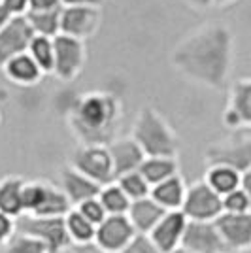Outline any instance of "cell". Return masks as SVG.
Returning <instances> with one entry per match:
<instances>
[{
	"instance_id": "cell-1",
	"label": "cell",
	"mask_w": 251,
	"mask_h": 253,
	"mask_svg": "<svg viewBox=\"0 0 251 253\" xmlns=\"http://www.w3.org/2000/svg\"><path fill=\"white\" fill-rule=\"evenodd\" d=\"M172 66L193 84L223 91L234 66V34L223 23L200 25L176 43Z\"/></svg>"
},
{
	"instance_id": "cell-2",
	"label": "cell",
	"mask_w": 251,
	"mask_h": 253,
	"mask_svg": "<svg viewBox=\"0 0 251 253\" xmlns=\"http://www.w3.org/2000/svg\"><path fill=\"white\" fill-rule=\"evenodd\" d=\"M121 121V100L108 91L82 93L66 112L68 128L80 146H110L119 138Z\"/></svg>"
},
{
	"instance_id": "cell-3",
	"label": "cell",
	"mask_w": 251,
	"mask_h": 253,
	"mask_svg": "<svg viewBox=\"0 0 251 253\" xmlns=\"http://www.w3.org/2000/svg\"><path fill=\"white\" fill-rule=\"evenodd\" d=\"M130 136L138 142L146 157H178V132L168 123L167 117L153 106L140 108Z\"/></svg>"
},
{
	"instance_id": "cell-4",
	"label": "cell",
	"mask_w": 251,
	"mask_h": 253,
	"mask_svg": "<svg viewBox=\"0 0 251 253\" xmlns=\"http://www.w3.org/2000/svg\"><path fill=\"white\" fill-rule=\"evenodd\" d=\"M72 208L59 185L47 179H27L23 189V215L64 217Z\"/></svg>"
},
{
	"instance_id": "cell-5",
	"label": "cell",
	"mask_w": 251,
	"mask_h": 253,
	"mask_svg": "<svg viewBox=\"0 0 251 253\" xmlns=\"http://www.w3.org/2000/svg\"><path fill=\"white\" fill-rule=\"evenodd\" d=\"M204 161L208 165H225L236 172L251 170V134L232 132L230 136L209 144L204 151Z\"/></svg>"
},
{
	"instance_id": "cell-6",
	"label": "cell",
	"mask_w": 251,
	"mask_h": 253,
	"mask_svg": "<svg viewBox=\"0 0 251 253\" xmlns=\"http://www.w3.org/2000/svg\"><path fill=\"white\" fill-rule=\"evenodd\" d=\"M17 232L29 234L40 240L49 253H64L72 248V240L66 231L64 217H36L21 215L17 219Z\"/></svg>"
},
{
	"instance_id": "cell-7",
	"label": "cell",
	"mask_w": 251,
	"mask_h": 253,
	"mask_svg": "<svg viewBox=\"0 0 251 253\" xmlns=\"http://www.w3.org/2000/svg\"><path fill=\"white\" fill-rule=\"evenodd\" d=\"M68 165L102 187L115 181L114 163H112L108 146H80L78 144L76 149L70 153Z\"/></svg>"
},
{
	"instance_id": "cell-8",
	"label": "cell",
	"mask_w": 251,
	"mask_h": 253,
	"mask_svg": "<svg viewBox=\"0 0 251 253\" xmlns=\"http://www.w3.org/2000/svg\"><path fill=\"white\" fill-rule=\"evenodd\" d=\"M181 211L189 221H217L223 213V197H219L204 179H199L187 185Z\"/></svg>"
},
{
	"instance_id": "cell-9",
	"label": "cell",
	"mask_w": 251,
	"mask_h": 253,
	"mask_svg": "<svg viewBox=\"0 0 251 253\" xmlns=\"http://www.w3.org/2000/svg\"><path fill=\"white\" fill-rule=\"evenodd\" d=\"M53 43H55L53 76L61 82H74L84 72V66L87 63L85 42L66 34H59L53 38Z\"/></svg>"
},
{
	"instance_id": "cell-10",
	"label": "cell",
	"mask_w": 251,
	"mask_h": 253,
	"mask_svg": "<svg viewBox=\"0 0 251 253\" xmlns=\"http://www.w3.org/2000/svg\"><path fill=\"white\" fill-rule=\"evenodd\" d=\"M223 125L232 132L251 130V78L236 80L229 87L227 106L223 110Z\"/></svg>"
},
{
	"instance_id": "cell-11",
	"label": "cell",
	"mask_w": 251,
	"mask_h": 253,
	"mask_svg": "<svg viewBox=\"0 0 251 253\" xmlns=\"http://www.w3.org/2000/svg\"><path fill=\"white\" fill-rule=\"evenodd\" d=\"M102 25V8L98 6H63L61 10V34L78 40L96 36Z\"/></svg>"
},
{
	"instance_id": "cell-12",
	"label": "cell",
	"mask_w": 251,
	"mask_h": 253,
	"mask_svg": "<svg viewBox=\"0 0 251 253\" xmlns=\"http://www.w3.org/2000/svg\"><path fill=\"white\" fill-rule=\"evenodd\" d=\"M136 234L128 215H108L96 227L94 246L106 253H123Z\"/></svg>"
},
{
	"instance_id": "cell-13",
	"label": "cell",
	"mask_w": 251,
	"mask_h": 253,
	"mask_svg": "<svg viewBox=\"0 0 251 253\" xmlns=\"http://www.w3.org/2000/svg\"><path fill=\"white\" fill-rule=\"evenodd\" d=\"M181 248L191 253H229L215 221H189Z\"/></svg>"
},
{
	"instance_id": "cell-14",
	"label": "cell",
	"mask_w": 251,
	"mask_h": 253,
	"mask_svg": "<svg viewBox=\"0 0 251 253\" xmlns=\"http://www.w3.org/2000/svg\"><path fill=\"white\" fill-rule=\"evenodd\" d=\"M229 253L251 252V211L250 213H221L215 221Z\"/></svg>"
},
{
	"instance_id": "cell-15",
	"label": "cell",
	"mask_w": 251,
	"mask_h": 253,
	"mask_svg": "<svg viewBox=\"0 0 251 253\" xmlns=\"http://www.w3.org/2000/svg\"><path fill=\"white\" fill-rule=\"evenodd\" d=\"M32 38L34 32L27 17H11V21L0 31V68L10 59L29 51Z\"/></svg>"
},
{
	"instance_id": "cell-16",
	"label": "cell",
	"mask_w": 251,
	"mask_h": 253,
	"mask_svg": "<svg viewBox=\"0 0 251 253\" xmlns=\"http://www.w3.org/2000/svg\"><path fill=\"white\" fill-rule=\"evenodd\" d=\"M189 219L183 215L181 210L167 211L163 215V219L155 225V229L149 232V238L155 242L159 250L163 253H170L174 250L181 248L183 242V234L187 229Z\"/></svg>"
},
{
	"instance_id": "cell-17",
	"label": "cell",
	"mask_w": 251,
	"mask_h": 253,
	"mask_svg": "<svg viewBox=\"0 0 251 253\" xmlns=\"http://www.w3.org/2000/svg\"><path fill=\"white\" fill-rule=\"evenodd\" d=\"M59 187L63 189V193L66 195V199L70 201L74 208L80 206L82 202L89 201V199L98 197V193L102 189V185H98L96 181L84 176L82 172L72 169L70 165L63 167L59 172Z\"/></svg>"
},
{
	"instance_id": "cell-18",
	"label": "cell",
	"mask_w": 251,
	"mask_h": 253,
	"mask_svg": "<svg viewBox=\"0 0 251 253\" xmlns=\"http://www.w3.org/2000/svg\"><path fill=\"white\" fill-rule=\"evenodd\" d=\"M112 163H114L115 179L119 176H125L128 172L140 170L142 163L146 161V153L138 146V142L132 136L115 138L114 142L108 146Z\"/></svg>"
},
{
	"instance_id": "cell-19",
	"label": "cell",
	"mask_w": 251,
	"mask_h": 253,
	"mask_svg": "<svg viewBox=\"0 0 251 253\" xmlns=\"http://www.w3.org/2000/svg\"><path fill=\"white\" fill-rule=\"evenodd\" d=\"M0 70L4 72V76L11 84L19 85V87H34V85L40 84L43 78L40 66L34 63V59L29 53H21V55L10 59Z\"/></svg>"
},
{
	"instance_id": "cell-20",
	"label": "cell",
	"mask_w": 251,
	"mask_h": 253,
	"mask_svg": "<svg viewBox=\"0 0 251 253\" xmlns=\"http://www.w3.org/2000/svg\"><path fill=\"white\" fill-rule=\"evenodd\" d=\"M185 195H187V183H185V179L181 178V174L172 176V178L153 185L151 193H149V197L157 202L165 211L181 210Z\"/></svg>"
},
{
	"instance_id": "cell-21",
	"label": "cell",
	"mask_w": 251,
	"mask_h": 253,
	"mask_svg": "<svg viewBox=\"0 0 251 253\" xmlns=\"http://www.w3.org/2000/svg\"><path fill=\"white\" fill-rule=\"evenodd\" d=\"M167 211L159 206L157 202L153 201L151 197L142 199V201H134L128 208V219L132 223V227L136 229L138 234H149V232L155 229L163 215Z\"/></svg>"
},
{
	"instance_id": "cell-22",
	"label": "cell",
	"mask_w": 251,
	"mask_h": 253,
	"mask_svg": "<svg viewBox=\"0 0 251 253\" xmlns=\"http://www.w3.org/2000/svg\"><path fill=\"white\" fill-rule=\"evenodd\" d=\"M27 179L21 176H4L0 178V211L10 215L13 219H19L23 210V189Z\"/></svg>"
},
{
	"instance_id": "cell-23",
	"label": "cell",
	"mask_w": 251,
	"mask_h": 253,
	"mask_svg": "<svg viewBox=\"0 0 251 253\" xmlns=\"http://www.w3.org/2000/svg\"><path fill=\"white\" fill-rule=\"evenodd\" d=\"M204 181L219 197H225L232 191L240 189L242 174L236 172L234 169H230V167H225V165H208L206 174H204Z\"/></svg>"
},
{
	"instance_id": "cell-24",
	"label": "cell",
	"mask_w": 251,
	"mask_h": 253,
	"mask_svg": "<svg viewBox=\"0 0 251 253\" xmlns=\"http://www.w3.org/2000/svg\"><path fill=\"white\" fill-rule=\"evenodd\" d=\"M140 174L153 187L172 176H178L179 161L178 157H146V161L140 167Z\"/></svg>"
},
{
	"instance_id": "cell-25",
	"label": "cell",
	"mask_w": 251,
	"mask_h": 253,
	"mask_svg": "<svg viewBox=\"0 0 251 253\" xmlns=\"http://www.w3.org/2000/svg\"><path fill=\"white\" fill-rule=\"evenodd\" d=\"M64 223H66V231H68V236L72 240V246H91V244H94L96 227L91 221H87L76 208H72L64 215Z\"/></svg>"
},
{
	"instance_id": "cell-26",
	"label": "cell",
	"mask_w": 251,
	"mask_h": 253,
	"mask_svg": "<svg viewBox=\"0 0 251 253\" xmlns=\"http://www.w3.org/2000/svg\"><path fill=\"white\" fill-rule=\"evenodd\" d=\"M61 10L29 11L25 17L31 25L34 36H47V38L59 36L61 34Z\"/></svg>"
},
{
	"instance_id": "cell-27",
	"label": "cell",
	"mask_w": 251,
	"mask_h": 253,
	"mask_svg": "<svg viewBox=\"0 0 251 253\" xmlns=\"http://www.w3.org/2000/svg\"><path fill=\"white\" fill-rule=\"evenodd\" d=\"M98 201L102 202L108 215H126L130 208V199L125 195V191L119 187L117 181H112L104 185L98 193Z\"/></svg>"
},
{
	"instance_id": "cell-28",
	"label": "cell",
	"mask_w": 251,
	"mask_h": 253,
	"mask_svg": "<svg viewBox=\"0 0 251 253\" xmlns=\"http://www.w3.org/2000/svg\"><path fill=\"white\" fill-rule=\"evenodd\" d=\"M29 55L34 59V63L40 66L43 76L53 74V66H55V43L53 38L47 36H34L29 45Z\"/></svg>"
},
{
	"instance_id": "cell-29",
	"label": "cell",
	"mask_w": 251,
	"mask_h": 253,
	"mask_svg": "<svg viewBox=\"0 0 251 253\" xmlns=\"http://www.w3.org/2000/svg\"><path fill=\"white\" fill-rule=\"evenodd\" d=\"M115 181L119 183L121 189L125 191V195L130 199V202L147 199L149 193H151V185H149L147 179L140 174V170H136V172H128V174H125V176H119Z\"/></svg>"
},
{
	"instance_id": "cell-30",
	"label": "cell",
	"mask_w": 251,
	"mask_h": 253,
	"mask_svg": "<svg viewBox=\"0 0 251 253\" xmlns=\"http://www.w3.org/2000/svg\"><path fill=\"white\" fill-rule=\"evenodd\" d=\"M0 253H49V252H47V248L40 240L32 238L29 234H23V232H15L10 238V242L0 250Z\"/></svg>"
},
{
	"instance_id": "cell-31",
	"label": "cell",
	"mask_w": 251,
	"mask_h": 253,
	"mask_svg": "<svg viewBox=\"0 0 251 253\" xmlns=\"http://www.w3.org/2000/svg\"><path fill=\"white\" fill-rule=\"evenodd\" d=\"M250 211L251 201L242 187L223 197V213H250Z\"/></svg>"
},
{
	"instance_id": "cell-32",
	"label": "cell",
	"mask_w": 251,
	"mask_h": 253,
	"mask_svg": "<svg viewBox=\"0 0 251 253\" xmlns=\"http://www.w3.org/2000/svg\"><path fill=\"white\" fill-rule=\"evenodd\" d=\"M76 210L80 211V213L84 215L87 221L93 223L94 227H98V225H100V223L108 217V213H106L102 202L98 201V197H94V199H89V201L82 202L80 206H76Z\"/></svg>"
},
{
	"instance_id": "cell-33",
	"label": "cell",
	"mask_w": 251,
	"mask_h": 253,
	"mask_svg": "<svg viewBox=\"0 0 251 253\" xmlns=\"http://www.w3.org/2000/svg\"><path fill=\"white\" fill-rule=\"evenodd\" d=\"M123 253H163V252L149 238V234H136L132 238V242L123 250Z\"/></svg>"
},
{
	"instance_id": "cell-34",
	"label": "cell",
	"mask_w": 251,
	"mask_h": 253,
	"mask_svg": "<svg viewBox=\"0 0 251 253\" xmlns=\"http://www.w3.org/2000/svg\"><path fill=\"white\" fill-rule=\"evenodd\" d=\"M17 219H13L10 215L0 211V250L10 242V238L17 232Z\"/></svg>"
},
{
	"instance_id": "cell-35",
	"label": "cell",
	"mask_w": 251,
	"mask_h": 253,
	"mask_svg": "<svg viewBox=\"0 0 251 253\" xmlns=\"http://www.w3.org/2000/svg\"><path fill=\"white\" fill-rule=\"evenodd\" d=\"M2 6L11 13V17H23L29 13V0H2Z\"/></svg>"
},
{
	"instance_id": "cell-36",
	"label": "cell",
	"mask_w": 251,
	"mask_h": 253,
	"mask_svg": "<svg viewBox=\"0 0 251 253\" xmlns=\"http://www.w3.org/2000/svg\"><path fill=\"white\" fill-rule=\"evenodd\" d=\"M61 0H29V11H53L61 10Z\"/></svg>"
},
{
	"instance_id": "cell-37",
	"label": "cell",
	"mask_w": 251,
	"mask_h": 253,
	"mask_svg": "<svg viewBox=\"0 0 251 253\" xmlns=\"http://www.w3.org/2000/svg\"><path fill=\"white\" fill-rule=\"evenodd\" d=\"M183 2L195 11H206L213 8V0H183Z\"/></svg>"
},
{
	"instance_id": "cell-38",
	"label": "cell",
	"mask_w": 251,
	"mask_h": 253,
	"mask_svg": "<svg viewBox=\"0 0 251 253\" xmlns=\"http://www.w3.org/2000/svg\"><path fill=\"white\" fill-rule=\"evenodd\" d=\"M63 6H98L102 8L104 0H61Z\"/></svg>"
},
{
	"instance_id": "cell-39",
	"label": "cell",
	"mask_w": 251,
	"mask_h": 253,
	"mask_svg": "<svg viewBox=\"0 0 251 253\" xmlns=\"http://www.w3.org/2000/svg\"><path fill=\"white\" fill-rule=\"evenodd\" d=\"M64 253H106V252L98 250L94 244H91V246H72L70 250H66Z\"/></svg>"
},
{
	"instance_id": "cell-40",
	"label": "cell",
	"mask_w": 251,
	"mask_h": 253,
	"mask_svg": "<svg viewBox=\"0 0 251 253\" xmlns=\"http://www.w3.org/2000/svg\"><path fill=\"white\" fill-rule=\"evenodd\" d=\"M240 187L248 193V197H250V201H251V170H248V172H244V174H242V185Z\"/></svg>"
},
{
	"instance_id": "cell-41",
	"label": "cell",
	"mask_w": 251,
	"mask_h": 253,
	"mask_svg": "<svg viewBox=\"0 0 251 253\" xmlns=\"http://www.w3.org/2000/svg\"><path fill=\"white\" fill-rule=\"evenodd\" d=\"M10 21H11V13L6 10L2 4H0V31H2V29H4Z\"/></svg>"
},
{
	"instance_id": "cell-42",
	"label": "cell",
	"mask_w": 251,
	"mask_h": 253,
	"mask_svg": "<svg viewBox=\"0 0 251 253\" xmlns=\"http://www.w3.org/2000/svg\"><path fill=\"white\" fill-rule=\"evenodd\" d=\"M236 2H240V0H213V8H230V6H234Z\"/></svg>"
},
{
	"instance_id": "cell-43",
	"label": "cell",
	"mask_w": 251,
	"mask_h": 253,
	"mask_svg": "<svg viewBox=\"0 0 251 253\" xmlns=\"http://www.w3.org/2000/svg\"><path fill=\"white\" fill-rule=\"evenodd\" d=\"M170 253H191V252H187L185 248H178V250H174V252H170Z\"/></svg>"
},
{
	"instance_id": "cell-44",
	"label": "cell",
	"mask_w": 251,
	"mask_h": 253,
	"mask_svg": "<svg viewBox=\"0 0 251 253\" xmlns=\"http://www.w3.org/2000/svg\"><path fill=\"white\" fill-rule=\"evenodd\" d=\"M0 121H2V114H0Z\"/></svg>"
},
{
	"instance_id": "cell-45",
	"label": "cell",
	"mask_w": 251,
	"mask_h": 253,
	"mask_svg": "<svg viewBox=\"0 0 251 253\" xmlns=\"http://www.w3.org/2000/svg\"><path fill=\"white\" fill-rule=\"evenodd\" d=\"M0 4H2V0H0Z\"/></svg>"
}]
</instances>
